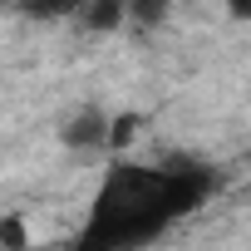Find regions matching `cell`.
<instances>
[{"mask_svg": "<svg viewBox=\"0 0 251 251\" xmlns=\"http://www.w3.org/2000/svg\"><path fill=\"white\" fill-rule=\"evenodd\" d=\"M226 10H231L236 20H251V0H226Z\"/></svg>", "mask_w": 251, "mask_h": 251, "instance_id": "5b68a950", "label": "cell"}, {"mask_svg": "<svg viewBox=\"0 0 251 251\" xmlns=\"http://www.w3.org/2000/svg\"><path fill=\"white\" fill-rule=\"evenodd\" d=\"M108 138H113V118L103 108H84L64 123V148L69 153H103Z\"/></svg>", "mask_w": 251, "mask_h": 251, "instance_id": "6da1fadb", "label": "cell"}, {"mask_svg": "<svg viewBox=\"0 0 251 251\" xmlns=\"http://www.w3.org/2000/svg\"><path fill=\"white\" fill-rule=\"evenodd\" d=\"M0 241H10V246H25V241H30V231H25L20 222H5V226H0Z\"/></svg>", "mask_w": 251, "mask_h": 251, "instance_id": "277c9868", "label": "cell"}, {"mask_svg": "<svg viewBox=\"0 0 251 251\" xmlns=\"http://www.w3.org/2000/svg\"><path fill=\"white\" fill-rule=\"evenodd\" d=\"M84 0H25V10L30 15H69V10H79Z\"/></svg>", "mask_w": 251, "mask_h": 251, "instance_id": "3957f363", "label": "cell"}, {"mask_svg": "<svg viewBox=\"0 0 251 251\" xmlns=\"http://www.w3.org/2000/svg\"><path fill=\"white\" fill-rule=\"evenodd\" d=\"M84 25L89 30H118L123 15H128V0H84Z\"/></svg>", "mask_w": 251, "mask_h": 251, "instance_id": "7a4b0ae2", "label": "cell"}]
</instances>
